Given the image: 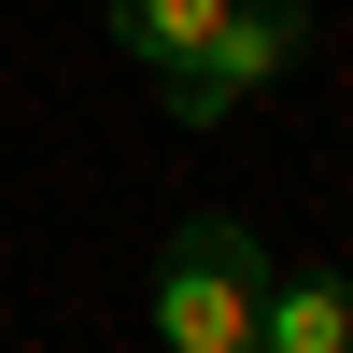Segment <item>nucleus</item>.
Instances as JSON below:
<instances>
[{
	"label": "nucleus",
	"instance_id": "obj_3",
	"mask_svg": "<svg viewBox=\"0 0 353 353\" xmlns=\"http://www.w3.org/2000/svg\"><path fill=\"white\" fill-rule=\"evenodd\" d=\"M269 353H353V269H269Z\"/></svg>",
	"mask_w": 353,
	"mask_h": 353
},
{
	"label": "nucleus",
	"instance_id": "obj_4",
	"mask_svg": "<svg viewBox=\"0 0 353 353\" xmlns=\"http://www.w3.org/2000/svg\"><path fill=\"white\" fill-rule=\"evenodd\" d=\"M226 14H241V0H113V43H128L141 71L170 85V71H184V57H198V43L226 28Z\"/></svg>",
	"mask_w": 353,
	"mask_h": 353
},
{
	"label": "nucleus",
	"instance_id": "obj_2",
	"mask_svg": "<svg viewBox=\"0 0 353 353\" xmlns=\"http://www.w3.org/2000/svg\"><path fill=\"white\" fill-rule=\"evenodd\" d=\"M297 57H311V0H241V14H226L212 43L156 85V99L184 113V128H226V113H254L283 71H297Z\"/></svg>",
	"mask_w": 353,
	"mask_h": 353
},
{
	"label": "nucleus",
	"instance_id": "obj_1",
	"mask_svg": "<svg viewBox=\"0 0 353 353\" xmlns=\"http://www.w3.org/2000/svg\"><path fill=\"white\" fill-rule=\"evenodd\" d=\"M156 339L170 353H269V254H254L241 212L170 226V254H156Z\"/></svg>",
	"mask_w": 353,
	"mask_h": 353
}]
</instances>
